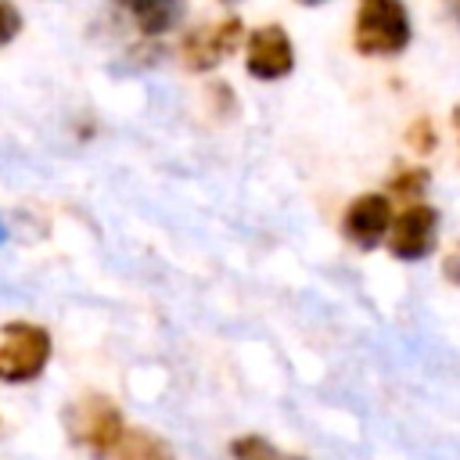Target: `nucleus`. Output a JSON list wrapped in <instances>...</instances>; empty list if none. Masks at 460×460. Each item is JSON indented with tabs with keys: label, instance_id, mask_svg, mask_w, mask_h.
<instances>
[{
	"label": "nucleus",
	"instance_id": "obj_1",
	"mask_svg": "<svg viewBox=\"0 0 460 460\" xmlns=\"http://www.w3.org/2000/svg\"><path fill=\"white\" fill-rule=\"evenodd\" d=\"M413 43V22L402 0L359 4L352 22V47L363 58H395Z\"/></svg>",
	"mask_w": 460,
	"mask_h": 460
},
{
	"label": "nucleus",
	"instance_id": "obj_2",
	"mask_svg": "<svg viewBox=\"0 0 460 460\" xmlns=\"http://www.w3.org/2000/svg\"><path fill=\"white\" fill-rule=\"evenodd\" d=\"M65 428H68L72 442L83 446V449H90L97 460L115 456L122 435L129 431V428L122 424V410H119L108 395H101V392L79 395V399L68 406V413H65Z\"/></svg>",
	"mask_w": 460,
	"mask_h": 460
},
{
	"label": "nucleus",
	"instance_id": "obj_3",
	"mask_svg": "<svg viewBox=\"0 0 460 460\" xmlns=\"http://www.w3.org/2000/svg\"><path fill=\"white\" fill-rule=\"evenodd\" d=\"M50 331L40 323L14 320L0 331V381L7 385H25L36 381L47 363H50Z\"/></svg>",
	"mask_w": 460,
	"mask_h": 460
},
{
	"label": "nucleus",
	"instance_id": "obj_4",
	"mask_svg": "<svg viewBox=\"0 0 460 460\" xmlns=\"http://www.w3.org/2000/svg\"><path fill=\"white\" fill-rule=\"evenodd\" d=\"M438 234H442V216L435 205H428V201L402 205L395 212V223H392L385 248L399 262H420L438 248Z\"/></svg>",
	"mask_w": 460,
	"mask_h": 460
},
{
	"label": "nucleus",
	"instance_id": "obj_5",
	"mask_svg": "<svg viewBox=\"0 0 460 460\" xmlns=\"http://www.w3.org/2000/svg\"><path fill=\"white\" fill-rule=\"evenodd\" d=\"M248 40L244 32V22L237 14H226L219 22H208V25H198L190 29L183 40H180V58L190 72H208L216 65H223L241 43Z\"/></svg>",
	"mask_w": 460,
	"mask_h": 460
},
{
	"label": "nucleus",
	"instance_id": "obj_6",
	"mask_svg": "<svg viewBox=\"0 0 460 460\" xmlns=\"http://www.w3.org/2000/svg\"><path fill=\"white\" fill-rule=\"evenodd\" d=\"M395 201L385 190H367L359 198H352L341 212V234L349 244H356L359 252H370L377 244L388 241L392 223H395Z\"/></svg>",
	"mask_w": 460,
	"mask_h": 460
},
{
	"label": "nucleus",
	"instance_id": "obj_7",
	"mask_svg": "<svg viewBox=\"0 0 460 460\" xmlns=\"http://www.w3.org/2000/svg\"><path fill=\"white\" fill-rule=\"evenodd\" d=\"M244 68H248L252 79H262V83L291 75V68H295V43H291L288 29L277 25V22L252 29L248 40H244Z\"/></svg>",
	"mask_w": 460,
	"mask_h": 460
},
{
	"label": "nucleus",
	"instance_id": "obj_8",
	"mask_svg": "<svg viewBox=\"0 0 460 460\" xmlns=\"http://www.w3.org/2000/svg\"><path fill=\"white\" fill-rule=\"evenodd\" d=\"M129 11H133V25L144 36H165L183 22L187 0H137Z\"/></svg>",
	"mask_w": 460,
	"mask_h": 460
},
{
	"label": "nucleus",
	"instance_id": "obj_9",
	"mask_svg": "<svg viewBox=\"0 0 460 460\" xmlns=\"http://www.w3.org/2000/svg\"><path fill=\"white\" fill-rule=\"evenodd\" d=\"M428 187H431V172H428V165H417V162H413V165H402V169H395V172L388 176L385 194H388L392 201L417 205V201H424Z\"/></svg>",
	"mask_w": 460,
	"mask_h": 460
},
{
	"label": "nucleus",
	"instance_id": "obj_10",
	"mask_svg": "<svg viewBox=\"0 0 460 460\" xmlns=\"http://www.w3.org/2000/svg\"><path fill=\"white\" fill-rule=\"evenodd\" d=\"M111 460H176L172 449L165 446V438H158L155 431H144V428H129L115 449Z\"/></svg>",
	"mask_w": 460,
	"mask_h": 460
},
{
	"label": "nucleus",
	"instance_id": "obj_11",
	"mask_svg": "<svg viewBox=\"0 0 460 460\" xmlns=\"http://www.w3.org/2000/svg\"><path fill=\"white\" fill-rule=\"evenodd\" d=\"M230 456L234 460H305V456H298V453H284V449H277L270 438H262V435H241V438H234L230 442Z\"/></svg>",
	"mask_w": 460,
	"mask_h": 460
},
{
	"label": "nucleus",
	"instance_id": "obj_12",
	"mask_svg": "<svg viewBox=\"0 0 460 460\" xmlns=\"http://www.w3.org/2000/svg\"><path fill=\"white\" fill-rule=\"evenodd\" d=\"M435 144H438V129L431 126V119H428V115H420V119H413V122L406 126V147H410L417 158L431 155V151H435Z\"/></svg>",
	"mask_w": 460,
	"mask_h": 460
},
{
	"label": "nucleus",
	"instance_id": "obj_13",
	"mask_svg": "<svg viewBox=\"0 0 460 460\" xmlns=\"http://www.w3.org/2000/svg\"><path fill=\"white\" fill-rule=\"evenodd\" d=\"M22 32V11L11 0H0V47H7Z\"/></svg>",
	"mask_w": 460,
	"mask_h": 460
},
{
	"label": "nucleus",
	"instance_id": "obj_14",
	"mask_svg": "<svg viewBox=\"0 0 460 460\" xmlns=\"http://www.w3.org/2000/svg\"><path fill=\"white\" fill-rule=\"evenodd\" d=\"M442 277H446L449 284H456V288H460V241L446 252V259H442Z\"/></svg>",
	"mask_w": 460,
	"mask_h": 460
},
{
	"label": "nucleus",
	"instance_id": "obj_15",
	"mask_svg": "<svg viewBox=\"0 0 460 460\" xmlns=\"http://www.w3.org/2000/svg\"><path fill=\"white\" fill-rule=\"evenodd\" d=\"M449 126H453V137H456V147H460V104L449 111Z\"/></svg>",
	"mask_w": 460,
	"mask_h": 460
},
{
	"label": "nucleus",
	"instance_id": "obj_16",
	"mask_svg": "<svg viewBox=\"0 0 460 460\" xmlns=\"http://www.w3.org/2000/svg\"><path fill=\"white\" fill-rule=\"evenodd\" d=\"M302 7H316V4H327V0H298Z\"/></svg>",
	"mask_w": 460,
	"mask_h": 460
},
{
	"label": "nucleus",
	"instance_id": "obj_17",
	"mask_svg": "<svg viewBox=\"0 0 460 460\" xmlns=\"http://www.w3.org/2000/svg\"><path fill=\"white\" fill-rule=\"evenodd\" d=\"M216 4H223V7H234V4H241V0H216Z\"/></svg>",
	"mask_w": 460,
	"mask_h": 460
},
{
	"label": "nucleus",
	"instance_id": "obj_18",
	"mask_svg": "<svg viewBox=\"0 0 460 460\" xmlns=\"http://www.w3.org/2000/svg\"><path fill=\"white\" fill-rule=\"evenodd\" d=\"M453 14H456V22H460V0H453Z\"/></svg>",
	"mask_w": 460,
	"mask_h": 460
},
{
	"label": "nucleus",
	"instance_id": "obj_19",
	"mask_svg": "<svg viewBox=\"0 0 460 460\" xmlns=\"http://www.w3.org/2000/svg\"><path fill=\"white\" fill-rule=\"evenodd\" d=\"M115 4H122V7H133V4H137V0H115Z\"/></svg>",
	"mask_w": 460,
	"mask_h": 460
},
{
	"label": "nucleus",
	"instance_id": "obj_20",
	"mask_svg": "<svg viewBox=\"0 0 460 460\" xmlns=\"http://www.w3.org/2000/svg\"><path fill=\"white\" fill-rule=\"evenodd\" d=\"M4 237H7V230H4V219H0V241H4Z\"/></svg>",
	"mask_w": 460,
	"mask_h": 460
},
{
	"label": "nucleus",
	"instance_id": "obj_21",
	"mask_svg": "<svg viewBox=\"0 0 460 460\" xmlns=\"http://www.w3.org/2000/svg\"><path fill=\"white\" fill-rule=\"evenodd\" d=\"M363 4H370V0H363Z\"/></svg>",
	"mask_w": 460,
	"mask_h": 460
}]
</instances>
